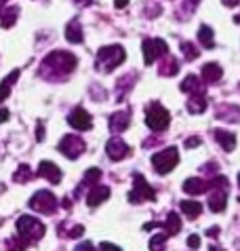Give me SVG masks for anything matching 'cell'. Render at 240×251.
<instances>
[{
	"instance_id": "cell-1",
	"label": "cell",
	"mask_w": 240,
	"mask_h": 251,
	"mask_svg": "<svg viewBox=\"0 0 240 251\" xmlns=\"http://www.w3.org/2000/svg\"><path fill=\"white\" fill-rule=\"evenodd\" d=\"M76 57L68 51H53L48 53L45 61L40 66V74L45 78H61V76H68L72 70L76 68Z\"/></svg>"
},
{
	"instance_id": "cell-2",
	"label": "cell",
	"mask_w": 240,
	"mask_h": 251,
	"mask_svg": "<svg viewBox=\"0 0 240 251\" xmlns=\"http://www.w3.org/2000/svg\"><path fill=\"white\" fill-rule=\"evenodd\" d=\"M17 239L9 243V247L13 251H24L32 241L42 239L45 234V224L38 222L36 218H30V215H21L17 220Z\"/></svg>"
},
{
	"instance_id": "cell-3",
	"label": "cell",
	"mask_w": 240,
	"mask_h": 251,
	"mask_svg": "<svg viewBox=\"0 0 240 251\" xmlns=\"http://www.w3.org/2000/svg\"><path fill=\"white\" fill-rule=\"evenodd\" d=\"M126 53L124 49L120 45H112V47H103L99 49V53H97V70H101V72H112L116 66H120L124 61Z\"/></svg>"
},
{
	"instance_id": "cell-4",
	"label": "cell",
	"mask_w": 240,
	"mask_h": 251,
	"mask_svg": "<svg viewBox=\"0 0 240 251\" xmlns=\"http://www.w3.org/2000/svg\"><path fill=\"white\" fill-rule=\"evenodd\" d=\"M168 123H171V116H168V112L160 106L158 101H154V103L147 106V110H145V125L152 131H165L168 127Z\"/></svg>"
},
{
	"instance_id": "cell-5",
	"label": "cell",
	"mask_w": 240,
	"mask_h": 251,
	"mask_svg": "<svg viewBox=\"0 0 240 251\" xmlns=\"http://www.w3.org/2000/svg\"><path fill=\"white\" fill-rule=\"evenodd\" d=\"M179 163V152L177 148H167V150H160L156 152V154L152 156V165L154 169H156V173H168L175 169V165Z\"/></svg>"
},
{
	"instance_id": "cell-6",
	"label": "cell",
	"mask_w": 240,
	"mask_h": 251,
	"mask_svg": "<svg viewBox=\"0 0 240 251\" xmlns=\"http://www.w3.org/2000/svg\"><path fill=\"white\" fill-rule=\"evenodd\" d=\"M27 205H30L34 211H38V213H53L55 209H57V199H55V194L48 192V190H38L30 199V203Z\"/></svg>"
},
{
	"instance_id": "cell-7",
	"label": "cell",
	"mask_w": 240,
	"mask_h": 251,
	"mask_svg": "<svg viewBox=\"0 0 240 251\" xmlns=\"http://www.w3.org/2000/svg\"><path fill=\"white\" fill-rule=\"evenodd\" d=\"M141 51H144L145 66H152L154 59H158V57H162V55L168 53V49H167L165 40H160V38H147V40H144V45H141Z\"/></svg>"
},
{
	"instance_id": "cell-8",
	"label": "cell",
	"mask_w": 240,
	"mask_h": 251,
	"mask_svg": "<svg viewBox=\"0 0 240 251\" xmlns=\"http://www.w3.org/2000/svg\"><path fill=\"white\" fill-rule=\"evenodd\" d=\"M154 199H156V190L139 173H135V186L129 192V201L131 203H144V201H154Z\"/></svg>"
},
{
	"instance_id": "cell-9",
	"label": "cell",
	"mask_w": 240,
	"mask_h": 251,
	"mask_svg": "<svg viewBox=\"0 0 240 251\" xmlns=\"http://www.w3.org/2000/svg\"><path fill=\"white\" fill-rule=\"evenodd\" d=\"M59 152L68 158H78L84 152V142L78 135H66L59 142Z\"/></svg>"
},
{
	"instance_id": "cell-10",
	"label": "cell",
	"mask_w": 240,
	"mask_h": 251,
	"mask_svg": "<svg viewBox=\"0 0 240 251\" xmlns=\"http://www.w3.org/2000/svg\"><path fill=\"white\" fill-rule=\"evenodd\" d=\"M68 123H70V127H74L78 131H89L93 127V118H91V114L84 108H74L68 116Z\"/></svg>"
},
{
	"instance_id": "cell-11",
	"label": "cell",
	"mask_w": 240,
	"mask_h": 251,
	"mask_svg": "<svg viewBox=\"0 0 240 251\" xmlns=\"http://www.w3.org/2000/svg\"><path fill=\"white\" fill-rule=\"evenodd\" d=\"M105 150H108V156L112 160H122L126 154H129V146H126L120 137H112L108 146H105Z\"/></svg>"
},
{
	"instance_id": "cell-12",
	"label": "cell",
	"mask_w": 240,
	"mask_h": 251,
	"mask_svg": "<svg viewBox=\"0 0 240 251\" xmlns=\"http://www.w3.org/2000/svg\"><path fill=\"white\" fill-rule=\"evenodd\" d=\"M108 199H110V188L108 186H99V184H95L87 194L89 207H97V205H101L103 201H108Z\"/></svg>"
},
{
	"instance_id": "cell-13",
	"label": "cell",
	"mask_w": 240,
	"mask_h": 251,
	"mask_svg": "<svg viewBox=\"0 0 240 251\" xmlns=\"http://www.w3.org/2000/svg\"><path fill=\"white\" fill-rule=\"evenodd\" d=\"M38 173L45 179H48L51 184H59L61 182V171H59V167L55 165V163H48V160H42L40 167H38Z\"/></svg>"
},
{
	"instance_id": "cell-14",
	"label": "cell",
	"mask_w": 240,
	"mask_h": 251,
	"mask_svg": "<svg viewBox=\"0 0 240 251\" xmlns=\"http://www.w3.org/2000/svg\"><path fill=\"white\" fill-rule=\"evenodd\" d=\"M213 190V194L209 197V207L211 211L219 213L225 209V194H228V188H211Z\"/></svg>"
},
{
	"instance_id": "cell-15",
	"label": "cell",
	"mask_w": 240,
	"mask_h": 251,
	"mask_svg": "<svg viewBox=\"0 0 240 251\" xmlns=\"http://www.w3.org/2000/svg\"><path fill=\"white\" fill-rule=\"evenodd\" d=\"M129 112H116V114H112L110 116V131L112 133H122V131L129 127Z\"/></svg>"
},
{
	"instance_id": "cell-16",
	"label": "cell",
	"mask_w": 240,
	"mask_h": 251,
	"mask_svg": "<svg viewBox=\"0 0 240 251\" xmlns=\"http://www.w3.org/2000/svg\"><path fill=\"white\" fill-rule=\"evenodd\" d=\"M183 190L188 194H192V197H196V194H202L209 190V182H204L200 177H190V179H186V184H183Z\"/></svg>"
},
{
	"instance_id": "cell-17",
	"label": "cell",
	"mask_w": 240,
	"mask_h": 251,
	"mask_svg": "<svg viewBox=\"0 0 240 251\" xmlns=\"http://www.w3.org/2000/svg\"><path fill=\"white\" fill-rule=\"evenodd\" d=\"M215 137H217V142H219V146H221L225 152H232V150L236 148V135L230 133V131L217 129V131H215Z\"/></svg>"
},
{
	"instance_id": "cell-18",
	"label": "cell",
	"mask_w": 240,
	"mask_h": 251,
	"mask_svg": "<svg viewBox=\"0 0 240 251\" xmlns=\"http://www.w3.org/2000/svg\"><path fill=\"white\" fill-rule=\"evenodd\" d=\"M66 38L70 40V43H74V45L82 43V27H80L78 19H72V22L66 25Z\"/></svg>"
},
{
	"instance_id": "cell-19",
	"label": "cell",
	"mask_w": 240,
	"mask_h": 251,
	"mask_svg": "<svg viewBox=\"0 0 240 251\" xmlns=\"http://www.w3.org/2000/svg\"><path fill=\"white\" fill-rule=\"evenodd\" d=\"M223 76V70L219 64H207L202 68V78L204 82H217Z\"/></svg>"
},
{
	"instance_id": "cell-20",
	"label": "cell",
	"mask_w": 240,
	"mask_h": 251,
	"mask_svg": "<svg viewBox=\"0 0 240 251\" xmlns=\"http://www.w3.org/2000/svg\"><path fill=\"white\" fill-rule=\"evenodd\" d=\"M181 91H186V93H196V95H202L204 93V82H200L196 76H188L186 80L181 82Z\"/></svg>"
},
{
	"instance_id": "cell-21",
	"label": "cell",
	"mask_w": 240,
	"mask_h": 251,
	"mask_svg": "<svg viewBox=\"0 0 240 251\" xmlns=\"http://www.w3.org/2000/svg\"><path fill=\"white\" fill-rule=\"evenodd\" d=\"M17 13H19L17 6H9V9H4L2 13H0V27H11L13 24L17 22Z\"/></svg>"
},
{
	"instance_id": "cell-22",
	"label": "cell",
	"mask_w": 240,
	"mask_h": 251,
	"mask_svg": "<svg viewBox=\"0 0 240 251\" xmlns=\"http://www.w3.org/2000/svg\"><path fill=\"white\" fill-rule=\"evenodd\" d=\"M160 226L165 228V232L168 236H171V234H175V232H179V230H181V220H179L177 213H168L167 222H165V224H160Z\"/></svg>"
},
{
	"instance_id": "cell-23",
	"label": "cell",
	"mask_w": 240,
	"mask_h": 251,
	"mask_svg": "<svg viewBox=\"0 0 240 251\" xmlns=\"http://www.w3.org/2000/svg\"><path fill=\"white\" fill-rule=\"evenodd\" d=\"M181 211L188 215V218H198L202 213V205L198 201H181Z\"/></svg>"
},
{
	"instance_id": "cell-24",
	"label": "cell",
	"mask_w": 240,
	"mask_h": 251,
	"mask_svg": "<svg viewBox=\"0 0 240 251\" xmlns=\"http://www.w3.org/2000/svg\"><path fill=\"white\" fill-rule=\"evenodd\" d=\"M204 108H207V100H204V95H192L188 101V110L192 114H200L204 112Z\"/></svg>"
},
{
	"instance_id": "cell-25",
	"label": "cell",
	"mask_w": 240,
	"mask_h": 251,
	"mask_svg": "<svg viewBox=\"0 0 240 251\" xmlns=\"http://www.w3.org/2000/svg\"><path fill=\"white\" fill-rule=\"evenodd\" d=\"M17 76H19V70L11 72V74L2 80V85H0V103H2L6 97H9V93H11V85H13V80H17Z\"/></svg>"
},
{
	"instance_id": "cell-26",
	"label": "cell",
	"mask_w": 240,
	"mask_h": 251,
	"mask_svg": "<svg viewBox=\"0 0 240 251\" xmlns=\"http://www.w3.org/2000/svg\"><path fill=\"white\" fill-rule=\"evenodd\" d=\"M198 38H200L202 47H207V49H213L215 47V36H213V30H211L209 25H200Z\"/></svg>"
},
{
	"instance_id": "cell-27",
	"label": "cell",
	"mask_w": 240,
	"mask_h": 251,
	"mask_svg": "<svg viewBox=\"0 0 240 251\" xmlns=\"http://www.w3.org/2000/svg\"><path fill=\"white\" fill-rule=\"evenodd\" d=\"M32 176H34V173H32L30 167H27V165H21L19 169L13 173V179H15L17 184H24V182H27V179H30Z\"/></svg>"
},
{
	"instance_id": "cell-28",
	"label": "cell",
	"mask_w": 240,
	"mask_h": 251,
	"mask_svg": "<svg viewBox=\"0 0 240 251\" xmlns=\"http://www.w3.org/2000/svg\"><path fill=\"white\" fill-rule=\"evenodd\" d=\"M167 239H168V234H167V232H160V234H156V236H154V239L150 241V249H152V251H160L162 247H165Z\"/></svg>"
},
{
	"instance_id": "cell-29",
	"label": "cell",
	"mask_w": 240,
	"mask_h": 251,
	"mask_svg": "<svg viewBox=\"0 0 240 251\" xmlns=\"http://www.w3.org/2000/svg\"><path fill=\"white\" fill-rule=\"evenodd\" d=\"M181 51H183V55H186V59H196L200 55V51L192 43H183L181 45Z\"/></svg>"
},
{
	"instance_id": "cell-30",
	"label": "cell",
	"mask_w": 240,
	"mask_h": 251,
	"mask_svg": "<svg viewBox=\"0 0 240 251\" xmlns=\"http://www.w3.org/2000/svg\"><path fill=\"white\" fill-rule=\"evenodd\" d=\"M101 177V171L97 169V167H93V169H89L87 173H84V186H91V184H95L97 179Z\"/></svg>"
},
{
	"instance_id": "cell-31",
	"label": "cell",
	"mask_w": 240,
	"mask_h": 251,
	"mask_svg": "<svg viewBox=\"0 0 240 251\" xmlns=\"http://www.w3.org/2000/svg\"><path fill=\"white\" fill-rule=\"evenodd\" d=\"M179 72V64L175 59H171L168 64H165V68H160V74L162 76H173V74H177Z\"/></svg>"
},
{
	"instance_id": "cell-32",
	"label": "cell",
	"mask_w": 240,
	"mask_h": 251,
	"mask_svg": "<svg viewBox=\"0 0 240 251\" xmlns=\"http://www.w3.org/2000/svg\"><path fill=\"white\" fill-rule=\"evenodd\" d=\"M188 245L192 247V249H198V247H200V239H198V236H196V234H192V236H190V239H188Z\"/></svg>"
},
{
	"instance_id": "cell-33",
	"label": "cell",
	"mask_w": 240,
	"mask_h": 251,
	"mask_svg": "<svg viewBox=\"0 0 240 251\" xmlns=\"http://www.w3.org/2000/svg\"><path fill=\"white\" fill-rule=\"evenodd\" d=\"M196 146H200V137H188L186 139V148H196Z\"/></svg>"
},
{
	"instance_id": "cell-34",
	"label": "cell",
	"mask_w": 240,
	"mask_h": 251,
	"mask_svg": "<svg viewBox=\"0 0 240 251\" xmlns=\"http://www.w3.org/2000/svg\"><path fill=\"white\" fill-rule=\"evenodd\" d=\"M99 251H122V249L116 247V245H112V243H101V245H99Z\"/></svg>"
},
{
	"instance_id": "cell-35",
	"label": "cell",
	"mask_w": 240,
	"mask_h": 251,
	"mask_svg": "<svg viewBox=\"0 0 240 251\" xmlns=\"http://www.w3.org/2000/svg\"><path fill=\"white\" fill-rule=\"evenodd\" d=\"M74 251H95V249H93V245H91V243H80V245L76 247Z\"/></svg>"
},
{
	"instance_id": "cell-36",
	"label": "cell",
	"mask_w": 240,
	"mask_h": 251,
	"mask_svg": "<svg viewBox=\"0 0 240 251\" xmlns=\"http://www.w3.org/2000/svg\"><path fill=\"white\" fill-rule=\"evenodd\" d=\"M6 121H9V110H0V123H6Z\"/></svg>"
},
{
	"instance_id": "cell-37",
	"label": "cell",
	"mask_w": 240,
	"mask_h": 251,
	"mask_svg": "<svg viewBox=\"0 0 240 251\" xmlns=\"http://www.w3.org/2000/svg\"><path fill=\"white\" fill-rule=\"evenodd\" d=\"M114 4H116V9H124L129 4V0H114Z\"/></svg>"
},
{
	"instance_id": "cell-38",
	"label": "cell",
	"mask_w": 240,
	"mask_h": 251,
	"mask_svg": "<svg viewBox=\"0 0 240 251\" xmlns=\"http://www.w3.org/2000/svg\"><path fill=\"white\" fill-rule=\"evenodd\" d=\"M238 2H240V0H223V4H225V6H236Z\"/></svg>"
},
{
	"instance_id": "cell-39",
	"label": "cell",
	"mask_w": 240,
	"mask_h": 251,
	"mask_svg": "<svg viewBox=\"0 0 240 251\" xmlns=\"http://www.w3.org/2000/svg\"><path fill=\"white\" fill-rule=\"evenodd\" d=\"M188 2H190V4H192V6H196V4H198V2H200V0H188Z\"/></svg>"
},
{
	"instance_id": "cell-40",
	"label": "cell",
	"mask_w": 240,
	"mask_h": 251,
	"mask_svg": "<svg viewBox=\"0 0 240 251\" xmlns=\"http://www.w3.org/2000/svg\"><path fill=\"white\" fill-rule=\"evenodd\" d=\"M238 186H240V173H238Z\"/></svg>"
}]
</instances>
